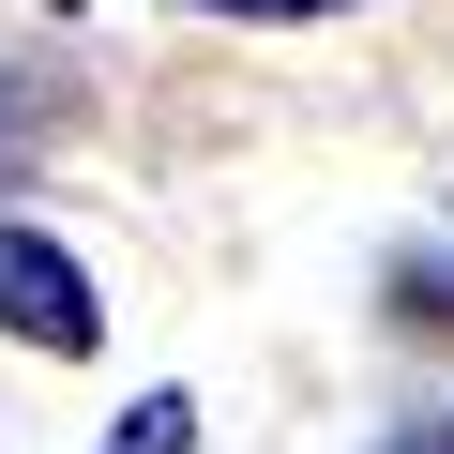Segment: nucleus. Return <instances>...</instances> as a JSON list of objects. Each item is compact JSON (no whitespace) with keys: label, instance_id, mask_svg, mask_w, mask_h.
I'll return each instance as SVG.
<instances>
[{"label":"nucleus","instance_id":"1","mask_svg":"<svg viewBox=\"0 0 454 454\" xmlns=\"http://www.w3.org/2000/svg\"><path fill=\"white\" fill-rule=\"evenodd\" d=\"M0 333L46 348V364H91V348H106V288H91V258L61 243V227H31V212H0Z\"/></svg>","mask_w":454,"mask_h":454},{"label":"nucleus","instance_id":"2","mask_svg":"<svg viewBox=\"0 0 454 454\" xmlns=\"http://www.w3.org/2000/svg\"><path fill=\"white\" fill-rule=\"evenodd\" d=\"M91 454H197V394H137V409H121Z\"/></svg>","mask_w":454,"mask_h":454},{"label":"nucleus","instance_id":"3","mask_svg":"<svg viewBox=\"0 0 454 454\" xmlns=\"http://www.w3.org/2000/svg\"><path fill=\"white\" fill-rule=\"evenodd\" d=\"M46 106H61V91H46L16 46H0V167H31V152H46Z\"/></svg>","mask_w":454,"mask_h":454},{"label":"nucleus","instance_id":"4","mask_svg":"<svg viewBox=\"0 0 454 454\" xmlns=\"http://www.w3.org/2000/svg\"><path fill=\"white\" fill-rule=\"evenodd\" d=\"M182 16H258V31H303V16H348V0H182Z\"/></svg>","mask_w":454,"mask_h":454}]
</instances>
